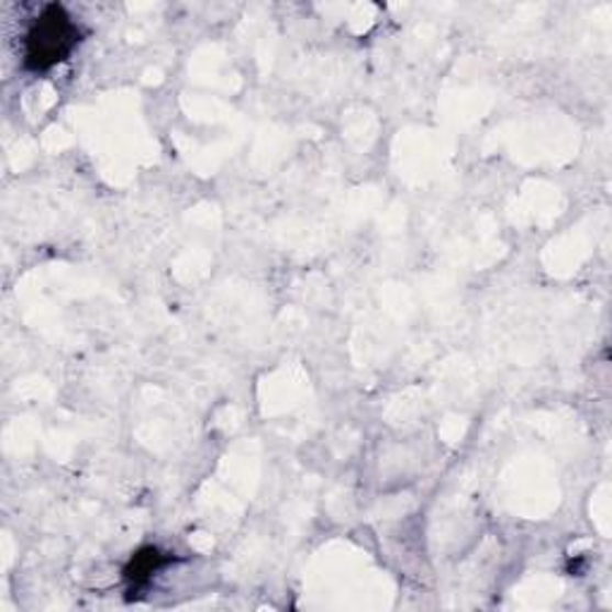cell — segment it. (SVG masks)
<instances>
[{
  "mask_svg": "<svg viewBox=\"0 0 612 612\" xmlns=\"http://www.w3.org/2000/svg\"><path fill=\"white\" fill-rule=\"evenodd\" d=\"M75 44L77 26L60 5H48L26 36V67L30 70H48V67L65 60Z\"/></svg>",
  "mask_w": 612,
  "mask_h": 612,
  "instance_id": "6da1fadb",
  "label": "cell"
},
{
  "mask_svg": "<svg viewBox=\"0 0 612 612\" xmlns=\"http://www.w3.org/2000/svg\"><path fill=\"white\" fill-rule=\"evenodd\" d=\"M163 563H166V557H163L156 548H144L132 557V563H130L125 575L132 581H144V579L152 577Z\"/></svg>",
  "mask_w": 612,
  "mask_h": 612,
  "instance_id": "7a4b0ae2",
  "label": "cell"
}]
</instances>
